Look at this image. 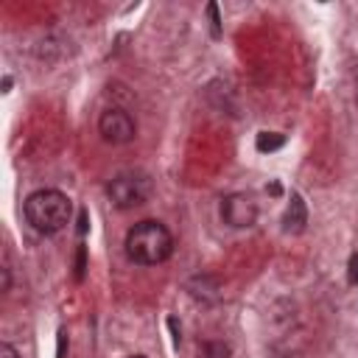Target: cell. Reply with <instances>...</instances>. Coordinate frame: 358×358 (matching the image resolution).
Segmentation results:
<instances>
[{
  "label": "cell",
  "mask_w": 358,
  "mask_h": 358,
  "mask_svg": "<svg viewBox=\"0 0 358 358\" xmlns=\"http://www.w3.org/2000/svg\"><path fill=\"white\" fill-rule=\"evenodd\" d=\"M126 257L137 266H157L165 263L173 252V235L168 232L165 224L159 221H137L126 232Z\"/></svg>",
  "instance_id": "6da1fadb"
},
{
  "label": "cell",
  "mask_w": 358,
  "mask_h": 358,
  "mask_svg": "<svg viewBox=\"0 0 358 358\" xmlns=\"http://www.w3.org/2000/svg\"><path fill=\"white\" fill-rule=\"evenodd\" d=\"M25 221L42 232V235H53L59 229H64L70 224V215H73V201L62 193V190H53V187H45V190H34L25 204Z\"/></svg>",
  "instance_id": "7a4b0ae2"
},
{
  "label": "cell",
  "mask_w": 358,
  "mask_h": 358,
  "mask_svg": "<svg viewBox=\"0 0 358 358\" xmlns=\"http://www.w3.org/2000/svg\"><path fill=\"white\" fill-rule=\"evenodd\" d=\"M106 196L117 210H131L148 201L151 196V179L143 171H120L117 176L109 179Z\"/></svg>",
  "instance_id": "3957f363"
},
{
  "label": "cell",
  "mask_w": 358,
  "mask_h": 358,
  "mask_svg": "<svg viewBox=\"0 0 358 358\" xmlns=\"http://www.w3.org/2000/svg\"><path fill=\"white\" fill-rule=\"evenodd\" d=\"M98 131L106 143L112 145H123V143H131L134 134H137V123L134 117L120 109V106H112V109H103L101 117H98Z\"/></svg>",
  "instance_id": "277c9868"
},
{
  "label": "cell",
  "mask_w": 358,
  "mask_h": 358,
  "mask_svg": "<svg viewBox=\"0 0 358 358\" xmlns=\"http://www.w3.org/2000/svg\"><path fill=\"white\" fill-rule=\"evenodd\" d=\"M221 218L232 229H246L257 221V204L249 193H229L221 201Z\"/></svg>",
  "instance_id": "5b68a950"
},
{
  "label": "cell",
  "mask_w": 358,
  "mask_h": 358,
  "mask_svg": "<svg viewBox=\"0 0 358 358\" xmlns=\"http://www.w3.org/2000/svg\"><path fill=\"white\" fill-rule=\"evenodd\" d=\"M305 224H308V210H305V201H302V196L299 193H294L291 196V204H288V210H285V215H282V227H285V232H302L305 229Z\"/></svg>",
  "instance_id": "8992f818"
},
{
  "label": "cell",
  "mask_w": 358,
  "mask_h": 358,
  "mask_svg": "<svg viewBox=\"0 0 358 358\" xmlns=\"http://www.w3.org/2000/svg\"><path fill=\"white\" fill-rule=\"evenodd\" d=\"M255 145H257V151H260V154L280 151V148L285 145V134H280V131H260Z\"/></svg>",
  "instance_id": "52a82bcc"
},
{
  "label": "cell",
  "mask_w": 358,
  "mask_h": 358,
  "mask_svg": "<svg viewBox=\"0 0 358 358\" xmlns=\"http://www.w3.org/2000/svg\"><path fill=\"white\" fill-rule=\"evenodd\" d=\"M199 358H229V347L224 341H207L199 347Z\"/></svg>",
  "instance_id": "ba28073f"
},
{
  "label": "cell",
  "mask_w": 358,
  "mask_h": 358,
  "mask_svg": "<svg viewBox=\"0 0 358 358\" xmlns=\"http://www.w3.org/2000/svg\"><path fill=\"white\" fill-rule=\"evenodd\" d=\"M207 14H210L213 36H221V17H218V6H215V3H210V6H207Z\"/></svg>",
  "instance_id": "9c48e42d"
},
{
  "label": "cell",
  "mask_w": 358,
  "mask_h": 358,
  "mask_svg": "<svg viewBox=\"0 0 358 358\" xmlns=\"http://www.w3.org/2000/svg\"><path fill=\"white\" fill-rule=\"evenodd\" d=\"M67 347H70L67 330H59V338H56V358H67Z\"/></svg>",
  "instance_id": "30bf717a"
},
{
  "label": "cell",
  "mask_w": 358,
  "mask_h": 358,
  "mask_svg": "<svg viewBox=\"0 0 358 358\" xmlns=\"http://www.w3.org/2000/svg\"><path fill=\"white\" fill-rule=\"evenodd\" d=\"M84 268H87V246H78V257H76V280L84 277Z\"/></svg>",
  "instance_id": "8fae6325"
},
{
  "label": "cell",
  "mask_w": 358,
  "mask_h": 358,
  "mask_svg": "<svg viewBox=\"0 0 358 358\" xmlns=\"http://www.w3.org/2000/svg\"><path fill=\"white\" fill-rule=\"evenodd\" d=\"M347 280H350V285H358V252H352V257H350V266H347Z\"/></svg>",
  "instance_id": "7c38bea8"
},
{
  "label": "cell",
  "mask_w": 358,
  "mask_h": 358,
  "mask_svg": "<svg viewBox=\"0 0 358 358\" xmlns=\"http://www.w3.org/2000/svg\"><path fill=\"white\" fill-rule=\"evenodd\" d=\"M0 358H20V352H17V347H11L8 341H3V344H0Z\"/></svg>",
  "instance_id": "4fadbf2b"
},
{
  "label": "cell",
  "mask_w": 358,
  "mask_h": 358,
  "mask_svg": "<svg viewBox=\"0 0 358 358\" xmlns=\"http://www.w3.org/2000/svg\"><path fill=\"white\" fill-rule=\"evenodd\" d=\"M87 229H90V215H87V210H81L78 213V235H87Z\"/></svg>",
  "instance_id": "5bb4252c"
},
{
  "label": "cell",
  "mask_w": 358,
  "mask_h": 358,
  "mask_svg": "<svg viewBox=\"0 0 358 358\" xmlns=\"http://www.w3.org/2000/svg\"><path fill=\"white\" fill-rule=\"evenodd\" d=\"M0 274H3V282H0V291L6 294V291L11 288V268H8V266H3V268H0Z\"/></svg>",
  "instance_id": "9a60e30c"
},
{
  "label": "cell",
  "mask_w": 358,
  "mask_h": 358,
  "mask_svg": "<svg viewBox=\"0 0 358 358\" xmlns=\"http://www.w3.org/2000/svg\"><path fill=\"white\" fill-rule=\"evenodd\" d=\"M168 327H171V333H173V341L179 344V341H182V336H179V324H176V319H173V316L168 319Z\"/></svg>",
  "instance_id": "2e32d148"
},
{
  "label": "cell",
  "mask_w": 358,
  "mask_h": 358,
  "mask_svg": "<svg viewBox=\"0 0 358 358\" xmlns=\"http://www.w3.org/2000/svg\"><path fill=\"white\" fill-rule=\"evenodd\" d=\"M131 358H145V355H131Z\"/></svg>",
  "instance_id": "e0dca14e"
}]
</instances>
